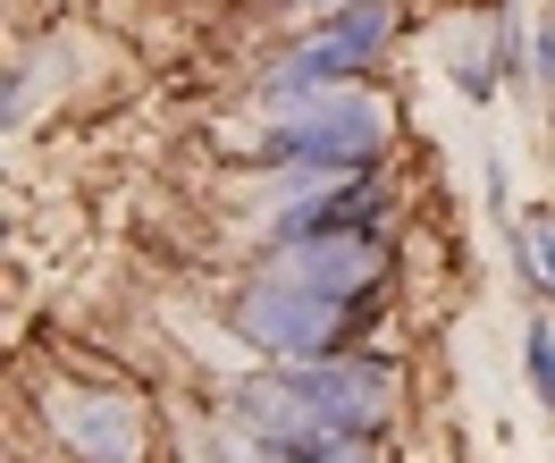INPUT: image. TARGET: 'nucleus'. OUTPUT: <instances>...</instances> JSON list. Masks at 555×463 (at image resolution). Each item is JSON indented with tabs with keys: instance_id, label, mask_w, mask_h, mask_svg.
Segmentation results:
<instances>
[{
	"instance_id": "nucleus-1",
	"label": "nucleus",
	"mask_w": 555,
	"mask_h": 463,
	"mask_svg": "<svg viewBox=\"0 0 555 463\" xmlns=\"http://www.w3.org/2000/svg\"><path fill=\"white\" fill-rule=\"evenodd\" d=\"M371 143H379V110L362 102L304 110V127H286V152H312V160H362Z\"/></svg>"
},
{
	"instance_id": "nucleus-2",
	"label": "nucleus",
	"mask_w": 555,
	"mask_h": 463,
	"mask_svg": "<svg viewBox=\"0 0 555 463\" xmlns=\"http://www.w3.org/2000/svg\"><path fill=\"white\" fill-rule=\"evenodd\" d=\"M60 429H68L76 447L93 463H135V422L118 413V404H102V413H76V396L60 404Z\"/></svg>"
},
{
	"instance_id": "nucleus-3",
	"label": "nucleus",
	"mask_w": 555,
	"mask_h": 463,
	"mask_svg": "<svg viewBox=\"0 0 555 463\" xmlns=\"http://www.w3.org/2000/svg\"><path fill=\"white\" fill-rule=\"evenodd\" d=\"M530 371H539V388L555 396V329H530Z\"/></svg>"
},
{
	"instance_id": "nucleus-4",
	"label": "nucleus",
	"mask_w": 555,
	"mask_h": 463,
	"mask_svg": "<svg viewBox=\"0 0 555 463\" xmlns=\"http://www.w3.org/2000/svg\"><path fill=\"white\" fill-rule=\"evenodd\" d=\"M530 261H539V279L555 286V228H547V219H539V228H530Z\"/></svg>"
}]
</instances>
